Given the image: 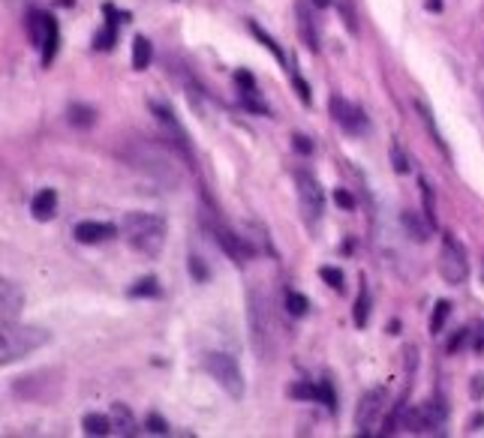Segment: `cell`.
<instances>
[{"label": "cell", "instance_id": "obj_1", "mask_svg": "<svg viewBox=\"0 0 484 438\" xmlns=\"http://www.w3.org/2000/svg\"><path fill=\"white\" fill-rule=\"evenodd\" d=\"M120 156L127 160L129 168L142 171L147 180H154L157 186H175L178 177H180V156L166 151V147H160L157 142H129Z\"/></svg>", "mask_w": 484, "mask_h": 438}, {"label": "cell", "instance_id": "obj_2", "mask_svg": "<svg viewBox=\"0 0 484 438\" xmlns=\"http://www.w3.org/2000/svg\"><path fill=\"white\" fill-rule=\"evenodd\" d=\"M247 321H250V345L259 360H271L277 351V318L265 288H253L247 294Z\"/></svg>", "mask_w": 484, "mask_h": 438}, {"label": "cell", "instance_id": "obj_3", "mask_svg": "<svg viewBox=\"0 0 484 438\" xmlns=\"http://www.w3.org/2000/svg\"><path fill=\"white\" fill-rule=\"evenodd\" d=\"M120 231H124L127 243L136 252L147 255V259L160 255L162 246H166V219L157 217V213H145V210L127 213L124 222H120Z\"/></svg>", "mask_w": 484, "mask_h": 438}, {"label": "cell", "instance_id": "obj_4", "mask_svg": "<svg viewBox=\"0 0 484 438\" xmlns=\"http://www.w3.org/2000/svg\"><path fill=\"white\" fill-rule=\"evenodd\" d=\"M48 342V330L34 327V325H15L6 321L3 333H0V363L10 366V363L24 360L28 354H34L36 349H43Z\"/></svg>", "mask_w": 484, "mask_h": 438}, {"label": "cell", "instance_id": "obj_5", "mask_svg": "<svg viewBox=\"0 0 484 438\" xmlns=\"http://www.w3.org/2000/svg\"><path fill=\"white\" fill-rule=\"evenodd\" d=\"M204 373H208L214 382L223 387V391L232 396V399H244V391H247V382H244V373L238 366V360L226 351H208L204 354Z\"/></svg>", "mask_w": 484, "mask_h": 438}, {"label": "cell", "instance_id": "obj_6", "mask_svg": "<svg viewBox=\"0 0 484 438\" xmlns=\"http://www.w3.org/2000/svg\"><path fill=\"white\" fill-rule=\"evenodd\" d=\"M295 189H298V204H301V213H304L307 226H316L325 210L322 184H319L310 168H298L295 171Z\"/></svg>", "mask_w": 484, "mask_h": 438}, {"label": "cell", "instance_id": "obj_7", "mask_svg": "<svg viewBox=\"0 0 484 438\" xmlns=\"http://www.w3.org/2000/svg\"><path fill=\"white\" fill-rule=\"evenodd\" d=\"M439 274L448 285H463L470 276V261H466V250L461 246L457 237L445 234L442 237V250H439Z\"/></svg>", "mask_w": 484, "mask_h": 438}, {"label": "cell", "instance_id": "obj_8", "mask_svg": "<svg viewBox=\"0 0 484 438\" xmlns=\"http://www.w3.org/2000/svg\"><path fill=\"white\" fill-rule=\"evenodd\" d=\"M151 111H154V118H157L160 123V129H162V135L169 138V144H171V151H175L180 160H184L187 165H193L196 162V153H193V142H190V135L184 132V127L178 123V118L171 114L162 102H151Z\"/></svg>", "mask_w": 484, "mask_h": 438}, {"label": "cell", "instance_id": "obj_9", "mask_svg": "<svg viewBox=\"0 0 484 438\" xmlns=\"http://www.w3.org/2000/svg\"><path fill=\"white\" fill-rule=\"evenodd\" d=\"M445 406H442L439 399L433 402H424V406H412L403 411V426L409 429V432L415 435H433L439 432V426L445 424Z\"/></svg>", "mask_w": 484, "mask_h": 438}, {"label": "cell", "instance_id": "obj_10", "mask_svg": "<svg viewBox=\"0 0 484 438\" xmlns=\"http://www.w3.org/2000/svg\"><path fill=\"white\" fill-rule=\"evenodd\" d=\"M385 408H388V391H385V387H373V391H367L364 396H361V402H358V408H355V429H358V435H370L373 429L379 426Z\"/></svg>", "mask_w": 484, "mask_h": 438}, {"label": "cell", "instance_id": "obj_11", "mask_svg": "<svg viewBox=\"0 0 484 438\" xmlns=\"http://www.w3.org/2000/svg\"><path fill=\"white\" fill-rule=\"evenodd\" d=\"M328 109H331L334 123H337L346 135H364L367 132V118L355 102H349V99H343V96H331Z\"/></svg>", "mask_w": 484, "mask_h": 438}, {"label": "cell", "instance_id": "obj_12", "mask_svg": "<svg viewBox=\"0 0 484 438\" xmlns=\"http://www.w3.org/2000/svg\"><path fill=\"white\" fill-rule=\"evenodd\" d=\"M30 36H34V43L43 48V63L48 66L54 61V52H57V21L48 12H34L30 15Z\"/></svg>", "mask_w": 484, "mask_h": 438}, {"label": "cell", "instance_id": "obj_13", "mask_svg": "<svg viewBox=\"0 0 484 438\" xmlns=\"http://www.w3.org/2000/svg\"><path fill=\"white\" fill-rule=\"evenodd\" d=\"M295 19H298V36L304 39L310 52H319V36H316V21H313V3L298 0L295 3Z\"/></svg>", "mask_w": 484, "mask_h": 438}, {"label": "cell", "instance_id": "obj_14", "mask_svg": "<svg viewBox=\"0 0 484 438\" xmlns=\"http://www.w3.org/2000/svg\"><path fill=\"white\" fill-rule=\"evenodd\" d=\"M114 228L112 222H94V219H85L78 222L76 228H72V234H76L78 243H100V241H109V237H114Z\"/></svg>", "mask_w": 484, "mask_h": 438}, {"label": "cell", "instance_id": "obj_15", "mask_svg": "<svg viewBox=\"0 0 484 438\" xmlns=\"http://www.w3.org/2000/svg\"><path fill=\"white\" fill-rule=\"evenodd\" d=\"M21 307H24L21 285H19V283H10V279H3V288H0V309H3V325H6V321H15V318H19Z\"/></svg>", "mask_w": 484, "mask_h": 438}, {"label": "cell", "instance_id": "obj_16", "mask_svg": "<svg viewBox=\"0 0 484 438\" xmlns=\"http://www.w3.org/2000/svg\"><path fill=\"white\" fill-rule=\"evenodd\" d=\"M400 222H403V228H406V234L412 237L415 243H424L430 237V219L424 217V213H418V210H403V217H400Z\"/></svg>", "mask_w": 484, "mask_h": 438}, {"label": "cell", "instance_id": "obj_17", "mask_svg": "<svg viewBox=\"0 0 484 438\" xmlns=\"http://www.w3.org/2000/svg\"><path fill=\"white\" fill-rule=\"evenodd\" d=\"M30 210H34V217L39 222L52 219L54 210H57V193L54 189H39V193L34 195V201H30Z\"/></svg>", "mask_w": 484, "mask_h": 438}, {"label": "cell", "instance_id": "obj_18", "mask_svg": "<svg viewBox=\"0 0 484 438\" xmlns=\"http://www.w3.org/2000/svg\"><path fill=\"white\" fill-rule=\"evenodd\" d=\"M415 111L421 114V120H424V127H428V132H430L433 144H436L442 153H448V147H445V142H442V135H439V129H436V120H433V111L428 109V102H421V99H415Z\"/></svg>", "mask_w": 484, "mask_h": 438}, {"label": "cell", "instance_id": "obj_19", "mask_svg": "<svg viewBox=\"0 0 484 438\" xmlns=\"http://www.w3.org/2000/svg\"><path fill=\"white\" fill-rule=\"evenodd\" d=\"M367 316H370V294H367V283L361 279V288H358V297H355V327H367Z\"/></svg>", "mask_w": 484, "mask_h": 438}, {"label": "cell", "instance_id": "obj_20", "mask_svg": "<svg viewBox=\"0 0 484 438\" xmlns=\"http://www.w3.org/2000/svg\"><path fill=\"white\" fill-rule=\"evenodd\" d=\"M67 118L72 127H94V120H96V111L90 109V105H81V102H72L70 109H67Z\"/></svg>", "mask_w": 484, "mask_h": 438}, {"label": "cell", "instance_id": "obj_21", "mask_svg": "<svg viewBox=\"0 0 484 438\" xmlns=\"http://www.w3.org/2000/svg\"><path fill=\"white\" fill-rule=\"evenodd\" d=\"M112 420H114V429H118L120 435H133V415H129V408L124 406V402H114L112 406Z\"/></svg>", "mask_w": 484, "mask_h": 438}, {"label": "cell", "instance_id": "obj_22", "mask_svg": "<svg viewBox=\"0 0 484 438\" xmlns=\"http://www.w3.org/2000/svg\"><path fill=\"white\" fill-rule=\"evenodd\" d=\"M112 429H114V420H112V417L96 415V411L85 415V432H87V435H109Z\"/></svg>", "mask_w": 484, "mask_h": 438}, {"label": "cell", "instance_id": "obj_23", "mask_svg": "<svg viewBox=\"0 0 484 438\" xmlns=\"http://www.w3.org/2000/svg\"><path fill=\"white\" fill-rule=\"evenodd\" d=\"M334 6H337V12H340V19L343 24H346V30L355 36L358 33V10H355V0H331Z\"/></svg>", "mask_w": 484, "mask_h": 438}, {"label": "cell", "instance_id": "obj_24", "mask_svg": "<svg viewBox=\"0 0 484 438\" xmlns=\"http://www.w3.org/2000/svg\"><path fill=\"white\" fill-rule=\"evenodd\" d=\"M151 57H154V48H151V43H147L145 36H136L133 39V66L138 72L142 69H147V63H151Z\"/></svg>", "mask_w": 484, "mask_h": 438}, {"label": "cell", "instance_id": "obj_25", "mask_svg": "<svg viewBox=\"0 0 484 438\" xmlns=\"http://www.w3.org/2000/svg\"><path fill=\"white\" fill-rule=\"evenodd\" d=\"M388 156H391V168L397 171V175H406L409 171V156H406V151H403V144L397 142H391V147H388Z\"/></svg>", "mask_w": 484, "mask_h": 438}, {"label": "cell", "instance_id": "obj_26", "mask_svg": "<svg viewBox=\"0 0 484 438\" xmlns=\"http://www.w3.org/2000/svg\"><path fill=\"white\" fill-rule=\"evenodd\" d=\"M418 186H421V198H424V217H428L430 226L436 228V201H433V186L424 177L418 180Z\"/></svg>", "mask_w": 484, "mask_h": 438}, {"label": "cell", "instance_id": "obj_27", "mask_svg": "<svg viewBox=\"0 0 484 438\" xmlns=\"http://www.w3.org/2000/svg\"><path fill=\"white\" fill-rule=\"evenodd\" d=\"M157 294H160V283L154 276H145L136 285H129V297H157Z\"/></svg>", "mask_w": 484, "mask_h": 438}, {"label": "cell", "instance_id": "obj_28", "mask_svg": "<svg viewBox=\"0 0 484 438\" xmlns=\"http://www.w3.org/2000/svg\"><path fill=\"white\" fill-rule=\"evenodd\" d=\"M448 316H451V303H448V300H439L436 307H433V318H430V333H442V327H445Z\"/></svg>", "mask_w": 484, "mask_h": 438}, {"label": "cell", "instance_id": "obj_29", "mask_svg": "<svg viewBox=\"0 0 484 438\" xmlns=\"http://www.w3.org/2000/svg\"><path fill=\"white\" fill-rule=\"evenodd\" d=\"M286 309H289L292 316H307L310 300L304 294H298V292H289V294H286Z\"/></svg>", "mask_w": 484, "mask_h": 438}, {"label": "cell", "instance_id": "obj_30", "mask_svg": "<svg viewBox=\"0 0 484 438\" xmlns=\"http://www.w3.org/2000/svg\"><path fill=\"white\" fill-rule=\"evenodd\" d=\"M250 30H253V33H256V36L262 39V43H265V48H268V52H271V54H274V57H277V61H280V63H286V57H283V52H280V45H277V39H271V36H268V33H265V30H262V28H259V24H256V21H250Z\"/></svg>", "mask_w": 484, "mask_h": 438}, {"label": "cell", "instance_id": "obj_31", "mask_svg": "<svg viewBox=\"0 0 484 438\" xmlns=\"http://www.w3.org/2000/svg\"><path fill=\"white\" fill-rule=\"evenodd\" d=\"M241 102H244V109H250L256 114H268V105L256 99V90H241Z\"/></svg>", "mask_w": 484, "mask_h": 438}, {"label": "cell", "instance_id": "obj_32", "mask_svg": "<svg viewBox=\"0 0 484 438\" xmlns=\"http://www.w3.org/2000/svg\"><path fill=\"white\" fill-rule=\"evenodd\" d=\"M190 274H193L196 283H204V279L211 276V270H208V264H204L199 255H190Z\"/></svg>", "mask_w": 484, "mask_h": 438}, {"label": "cell", "instance_id": "obj_33", "mask_svg": "<svg viewBox=\"0 0 484 438\" xmlns=\"http://www.w3.org/2000/svg\"><path fill=\"white\" fill-rule=\"evenodd\" d=\"M319 276H322L325 283L334 288V292H343V274H340L337 267H322V270H319Z\"/></svg>", "mask_w": 484, "mask_h": 438}, {"label": "cell", "instance_id": "obj_34", "mask_svg": "<svg viewBox=\"0 0 484 438\" xmlns=\"http://www.w3.org/2000/svg\"><path fill=\"white\" fill-rule=\"evenodd\" d=\"M292 396H298V399H319V384H307V382H301V384H295Z\"/></svg>", "mask_w": 484, "mask_h": 438}, {"label": "cell", "instance_id": "obj_35", "mask_svg": "<svg viewBox=\"0 0 484 438\" xmlns=\"http://www.w3.org/2000/svg\"><path fill=\"white\" fill-rule=\"evenodd\" d=\"M319 402H325V406L334 411V391H331V382H319Z\"/></svg>", "mask_w": 484, "mask_h": 438}, {"label": "cell", "instance_id": "obj_36", "mask_svg": "<svg viewBox=\"0 0 484 438\" xmlns=\"http://www.w3.org/2000/svg\"><path fill=\"white\" fill-rule=\"evenodd\" d=\"M147 429H151V432H157V435H166L169 432L166 420H162L160 415H147Z\"/></svg>", "mask_w": 484, "mask_h": 438}, {"label": "cell", "instance_id": "obj_37", "mask_svg": "<svg viewBox=\"0 0 484 438\" xmlns=\"http://www.w3.org/2000/svg\"><path fill=\"white\" fill-rule=\"evenodd\" d=\"M235 81H238V87H241V90H253V87H256V78H253L247 69H238L235 72Z\"/></svg>", "mask_w": 484, "mask_h": 438}, {"label": "cell", "instance_id": "obj_38", "mask_svg": "<svg viewBox=\"0 0 484 438\" xmlns=\"http://www.w3.org/2000/svg\"><path fill=\"white\" fill-rule=\"evenodd\" d=\"M112 43H114V21L109 24V30H103L100 36H96V48L103 52V48H112Z\"/></svg>", "mask_w": 484, "mask_h": 438}, {"label": "cell", "instance_id": "obj_39", "mask_svg": "<svg viewBox=\"0 0 484 438\" xmlns=\"http://www.w3.org/2000/svg\"><path fill=\"white\" fill-rule=\"evenodd\" d=\"M334 201H337L340 208H346V210L355 208V198H352V193H346V189H337V193H334Z\"/></svg>", "mask_w": 484, "mask_h": 438}, {"label": "cell", "instance_id": "obj_40", "mask_svg": "<svg viewBox=\"0 0 484 438\" xmlns=\"http://www.w3.org/2000/svg\"><path fill=\"white\" fill-rule=\"evenodd\" d=\"M292 142H295V151H301V153H310V151H313V144H310V138H304V135H295Z\"/></svg>", "mask_w": 484, "mask_h": 438}, {"label": "cell", "instance_id": "obj_41", "mask_svg": "<svg viewBox=\"0 0 484 438\" xmlns=\"http://www.w3.org/2000/svg\"><path fill=\"white\" fill-rule=\"evenodd\" d=\"M472 396H475V399H481V396H484V375L472 378Z\"/></svg>", "mask_w": 484, "mask_h": 438}, {"label": "cell", "instance_id": "obj_42", "mask_svg": "<svg viewBox=\"0 0 484 438\" xmlns=\"http://www.w3.org/2000/svg\"><path fill=\"white\" fill-rule=\"evenodd\" d=\"M428 10L430 12H442V0H428Z\"/></svg>", "mask_w": 484, "mask_h": 438}, {"label": "cell", "instance_id": "obj_43", "mask_svg": "<svg viewBox=\"0 0 484 438\" xmlns=\"http://www.w3.org/2000/svg\"><path fill=\"white\" fill-rule=\"evenodd\" d=\"M310 3H313V6H328L331 0H310Z\"/></svg>", "mask_w": 484, "mask_h": 438}]
</instances>
